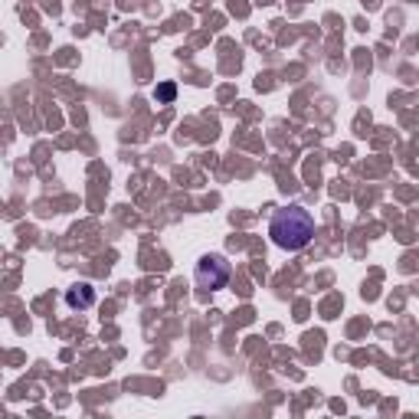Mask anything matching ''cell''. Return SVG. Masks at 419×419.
<instances>
[{"instance_id": "1", "label": "cell", "mask_w": 419, "mask_h": 419, "mask_svg": "<svg viewBox=\"0 0 419 419\" xmlns=\"http://www.w3.org/2000/svg\"><path fill=\"white\" fill-rule=\"evenodd\" d=\"M269 236L279 249L285 252H298L311 242L315 236V220L305 206H282V210H275L272 220H269Z\"/></svg>"}, {"instance_id": "2", "label": "cell", "mask_w": 419, "mask_h": 419, "mask_svg": "<svg viewBox=\"0 0 419 419\" xmlns=\"http://www.w3.org/2000/svg\"><path fill=\"white\" fill-rule=\"evenodd\" d=\"M230 275H233V269H230V262H226L223 256H203L197 262V272H194V282H197V298L206 301L213 291L226 289Z\"/></svg>"}, {"instance_id": "3", "label": "cell", "mask_w": 419, "mask_h": 419, "mask_svg": "<svg viewBox=\"0 0 419 419\" xmlns=\"http://www.w3.org/2000/svg\"><path fill=\"white\" fill-rule=\"evenodd\" d=\"M66 305L72 311H89L95 305V289L89 282H76L72 289H66Z\"/></svg>"}, {"instance_id": "4", "label": "cell", "mask_w": 419, "mask_h": 419, "mask_svg": "<svg viewBox=\"0 0 419 419\" xmlns=\"http://www.w3.org/2000/svg\"><path fill=\"white\" fill-rule=\"evenodd\" d=\"M157 99L171 102V99H174V86H161V89H157Z\"/></svg>"}]
</instances>
